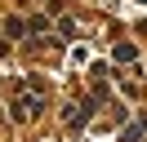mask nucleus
<instances>
[{
	"label": "nucleus",
	"mask_w": 147,
	"mask_h": 142,
	"mask_svg": "<svg viewBox=\"0 0 147 142\" xmlns=\"http://www.w3.org/2000/svg\"><path fill=\"white\" fill-rule=\"evenodd\" d=\"M134 58H138L134 44H116V62H134Z\"/></svg>",
	"instance_id": "1"
},
{
	"label": "nucleus",
	"mask_w": 147,
	"mask_h": 142,
	"mask_svg": "<svg viewBox=\"0 0 147 142\" xmlns=\"http://www.w3.org/2000/svg\"><path fill=\"white\" fill-rule=\"evenodd\" d=\"M143 5H147V0H143Z\"/></svg>",
	"instance_id": "2"
}]
</instances>
